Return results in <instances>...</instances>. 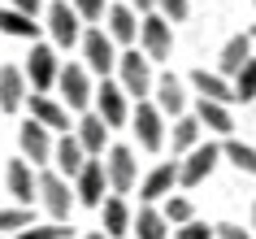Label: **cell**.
Returning a JSON list of instances; mask_svg holds the SVG:
<instances>
[{"mask_svg": "<svg viewBox=\"0 0 256 239\" xmlns=\"http://www.w3.org/2000/svg\"><path fill=\"white\" fill-rule=\"evenodd\" d=\"M156 14L170 18V22H187L191 5H187V0H156Z\"/></svg>", "mask_w": 256, "mask_h": 239, "instance_id": "35", "label": "cell"}, {"mask_svg": "<svg viewBox=\"0 0 256 239\" xmlns=\"http://www.w3.org/2000/svg\"><path fill=\"white\" fill-rule=\"evenodd\" d=\"M14 9H22V14H30V18H40L44 0H14Z\"/></svg>", "mask_w": 256, "mask_h": 239, "instance_id": "38", "label": "cell"}, {"mask_svg": "<svg viewBox=\"0 0 256 239\" xmlns=\"http://www.w3.org/2000/svg\"><path fill=\"white\" fill-rule=\"evenodd\" d=\"M18 239H74V230L66 222H48V226H22Z\"/></svg>", "mask_w": 256, "mask_h": 239, "instance_id": "31", "label": "cell"}, {"mask_svg": "<svg viewBox=\"0 0 256 239\" xmlns=\"http://www.w3.org/2000/svg\"><path fill=\"white\" fill-rule=\"evenodd\" d=\"M100 213H104V235L108 239L130 235V217H135V213L126 209V200H122V196H104V200H100Z\"/></svg>", "mask_w": 256, "mask_h": 239, "instance_id": "22", "label": "cell"}, {"mask_svg": "<svg viewBox=\"0 0 256 239\" xmlns=\"http://www.w3.org/2000/svg\"><path fill=\"white\" fill-rule=\"evenodd\" d=\"M200 131H204V126H200L196 113H178V118H174V152H178V157L200 144Z\"/></svg>", "mask_w": 256, "mask_h": 239, "instance_id": "28", "label": "cell"}, {"mask_svg": "<svg viewBox=\"0 0 256 239\" xmlns=\"http://www.w3.org/2000/svg\"><path fill=\"white\" fill-rule=\"evenodd\" d=\"M135 135H139V148L156 152V148L165 144V113L156 105H144V100H139V109H135Z\"/></svg>", "mask_w": 256, "mask_h": 239, "instance_id": "12", "label": "cell"}, {"mask_svg": "<svg viewBox=\"0 0 256 239\" xmlns=\"http://www.w3.org/2000/svg\"><path fill=\"white\" fill-rule=\"evenodd\" d=\"M191 83H196V92L208 96V100H222V105L239 100V96H234V87L226 83V74H208V70H196V74H191Z\"/></svg>", "mask_w": 256, "mask_h": 239, "instance_id": "23", "label": "cell"}, {"mask_svg": "<svg viewBox=\"0 0 256 239\" xmlns=\"http://www.w3.org/2000/svg\"><path fill=\"white\" fill-rule=\"evenodd\" d=\"M196 118H200V126H208L213 135H226L234 122H230V109L222 105V100H208V96H200V109H196Z\"/></svg>", "mask_w": 256, "mask_h": 239, "instance_id": "26", "label": "cell"}, {"mask_svg": "<svg viewBox=\"0 0 256 239\" xmlns=\"http://www.w3.org/2000/svg\"><path fill=\"white\" fill-rule=\"evenodd\" d=\"M174 22L161 14H144V22H139V44H144V53H148V61H165V57L174 53Z\"/></svg>", "mask_w": 256, "mask_h": 239, "instance_id": "3", "label": "cell"}, {"mask_svg": "<svg viewBox=\"0 0 256 239\" xmlns=\"http://www.w3.org/2000/svg\"><path fill=\"white\" fill-rule=\"evenodd\" d=\"M130 9H135V14H152V9H156V0H130Z\"/></svg>", "mask_w": 256, "mask_h": 239, "instance_id": "39", "label": "cell"}, {"mask_svg": "<svg viewBox=\"0 0 256 239\" xmlns=\"http://www.w3.org/2000/svg\"><path fill=\"white\" fill-rule=\"evenodd\" d=\"M26 105V70L4 66L0 70V113H14Z\"/></svg>", "mask_w": 256, "mask_h": 239, "instance_id": "16", "label": "cell"}, {"mask_svg": "<svg viewBox=\"0 0 256 239\" xmlns=\"http://www.w3.org/2000/svg\"><path fill=\"white\" fill-rule=\"evenodd\" d=\"M104 174H108V187L118 191V196H126L130 187L139 183V165H135V152L130 148H108V161H104Z\"/></svg>", "mask_w": 256, "mask_h": 239, "instance_id": "9", "label": "cell"}, {"mask_svg": "<svg viewBox=\"0 0 256 239\" xmlns=\"http://www.w3.org/2000/svg\"><path fill=\"white\" fill-rule=\"evenodd\" d=\"M252 40H256V31H252Z\"/></svg>", "mask_w": 256, "mask_h": 239, "instance_id": "42", "label": "cell"}, {"mask_svg": "<svg viewBox=\"0 0 256 239\" xmlns=\"http://www.w3.org/2000/svg\"><path fill=\"white\" fill-rule=\"evenodd\" d=\"M234 96L239 100H256V57H248L234 74Z\"/></svg>", "mask_w": 256, "mask_h": 239, "instance_id": "30", "label": "cell"}, {"mask_svg": "<svg viewBox=\"0 0 256 239\" xmlns=\"http://www.w3.org/2000/svg\"><path fill=\"white\" fill-rule=\"evenodd\" d=\"M82 161H87V152H82L78 135H61V139L52 144V165H56V174L74 178V174L82 170Z\"/></svg>", "mask_w": 256, "mask_h": 239, "instance_id": "18", "label": "cell"}, {"mask_svg": "<svg viewBox=\"0 0 256 239\" xmlns=\"http://www.w3.org/2000/svg\"><path fill=\"white\" fill-rule=\"evenodd\" d=\"M78 144L87 157H104V144H108V122L100 118V113H87V118L78 122Z\"/></svg>", "mask_w": 256, "mask_h": 239, "instance_id": "21", "label": "cell"}, {"mask_svg": "<svg viewBox=\"0 0 256 239\" xmlns=\"http://www.w3.org/2000/svg\"><path fill=\"white\" fill-rule=\"evenodd\" d=\"M48 35H52L56 48H74V44L82 40V18L74 5H66V0H52L48 5Z\"/></svg>", "mask_w": 256, "mask_h": 239, "instance_id": "4", "label": "cell"}, {"mask_svg": "<svg viewBox=\"0 0 256 239\" xmlns=\"http://www.w3.org/2000/svg\"><path fill=\"white\" fill-rule=\"evenodd\" d=\"M0 35H14V40H35L40 35V22L22 9H0Z\"/></svg>", "mask_w": 256, "mask_h": 239, "instance_id": "25", "label": "cell"}, {"mask_svg": "<svg viewBox=\"0 0 256 239\" xmlns=\"http://www.w3.org/2000/svg\"><path fill=\"white\" fill-rule=\"evenodd\" d=\"M78 239H104V235H100V230H87V235H78Z\"/></svg>", "mask_w": 256, "mask_h": 239, "instance_id": "40", "label": "cell"}, {"mask_svg": "<svg viewBox=\"0 0 256 239\" xmlns=\"http://www.w3.org/2000/svg\"><path fill=\"white\" fill-rule=\"evenodd\" d=\"M26 109H30V118L44 122L48 131H70V109H66V105H56L52 96H44V92L26 96Z\"/></svg>", "mask_w": 256, "mask_h": 239, "instance_id": "14", "label": "cell"}, {"mask_svg": "<svg viewBox=\"0 0 256 239\" xmlns=\"http://www.w3.org/2000/svg\"><path fill=\"white\" fill-rule=\"evenodd\" d=\"M92 100H96V113L108 122V131H113V126H126V118H130V105H126L122 83H108V79H104V87H100V92H92Z\"/></svg>", "mask_w": 256, "mask_h": 239, "instance_id": "11", "label": "cell"}, {"mask_svg": "<svg viewBox=\"0 0 256 239\" xmlns=\"http://www.w3.org/2000/svg\"><path fill=\"white\" fill-rule=\"evenodd\" d=\"M4 183H9V191H14V200L18 204H30L35 200V170H30V161L22 157V161H9V170H4Z\"/></svg>", "mask_w": 256, "mask_h": 239, "instance_id": "19", "label": "cell"}, {"mask_svg": "<svg viewBox=\"0 0 256 239\" xmlns=\"http://www.w3.org/2000/svg\"><path fill=\"white\" fill-rule=\"evenodd\" d=\"M130 235H139V239H170V222H165V213H156V209H139L135 217H130Z\"/></svg>", "mask_w": 256, "mask_h": 239, "instance_id": "24", "label": "cell"}, {"mask_svg": "<svg viewBox=\"0 0 256 239\" xmlns=\"http://www.w3.org/2000/svg\"><path fill=\"white\" fill-rule=\"evenodd\" d=\"M82 66H87V74H100V79H108L118 70V48H113L108 31H87L82 35Z\"/></svg>", "mask_w": 256, "mask_h": 239, "instance_id": "2", "label": "cell"}, {"mask_svg": "<svg viewBox=\"0 0 256 239\" xmlns=\"http://www.w3.org/2000/svg\"><path fill=\"white\" fill-rule=\"evenodd\" d=\"M222 157L234 165V170H243V174H256V148H248V144H239V139H226L222 144Z\"/></svg>", "mask_w": 256, "mask_h": 239, "instance_id": "29", "label": "cell"}, {"mask_svg": "<svg viewBox=\"0 0 256 239\" xmlns=\"http://www.w3.org/2000/svg\"><path fill=\"white\" fill-rule=\"evenodd\" d=\"M213 239H256V235H248V230L234 226V222H222V226H213Z\"/></svg>", "mask_w": 256, "mask_h": 239, "instance_id": "37", "label": "cell"}, {"mask_svg": "<svg viewBox=\"0 0 256 239\" xmlns=\"http://www.w3.org/2000/svg\"><path fill=\"white\" fill-rule=\"evenodd\" d=\"M56 87L66 96V109L70 113H82L92 105V83H87V66H66L56 70Z\"/></svg>", "mask_w": 256, "mask_h": 239, "instance_id": "8", "label": "cell"}, {"mask_svg": "<svg viewBox=\"0 0 256 239\" xmlns=\"http://www.w3.org/2000/svg\"><path fill=\"white\" fill-rule=\"evenodd\" d=\"M70 5L78 9L82 22H100V18H104V0H70Z\"/></svg>", "mask_w": 256, "mask_h": 239, "instance_id": "36", "label": "cell"}, {"mask_svg": "<svg viewBox=\"0 0 256 239\" xmlns=\"http://www.w3.org/2000/svg\"><path fill=\"white\" fill-rule=\"evenodd\" d=\"M22 226H30V204L0 209V235H4V230H22Z\"/></svg>", "mask_w": 256, "mask_h": 239, "instance_id": "33", "label": "cell"}, {"mask_svg": "<svg viewBox=\"0 0 256 239\" xmlns=\"http://www.w3.org/2000/svg\"><path fill=\"white\" fill-rule=\"evenodd\" d=\"M104 187H108L104 161H82V170L74 174V200H78V204H87V209H100Z\"/></svg>", "mask_w": 256, "mask_h": 239, "instance_id": "6", "label": "cell"}, {"mask_svg": "<svg viewBox=\"0 0 256 239\" xmlns=\"http://www.w3.org/2000/svg\"><path fill=\"white\" fill-rule=\"evenodd\" d=\"M222 161V148L217 144H196L187 152V161H178V183L182 187H200L208 174H213V165Z\"/></svg>", "mask_w": 256, "mask_h": 239, "instance_id": "5", "label": "cell"}, {"mask_svg": "<svg viewBox=\"0 0 256 239\" xmlns=\"http://www.w3.org/2000/svg\"><path fill=\"white\" fill-rule=\"evenodd\" d=\"M165 222H170V226H178V222H187V217H191V200L187 196H174V191H170V196H165Z\"/></svg>", "mask_w": 256, "mask_h": 239, "instance_id": "32", "label": "cell"}, {"mask_svg": "<svg viewBox=\"0 0 256 239\" xmlns=\"http://www.w3.org/2000/svg\"><path fill=\"white\" fill-rule=\"evenodd\" d=\"M156 109H161L165 118L187 113V92H182V83H178L174 74H161V79H156Z\"/></svg>", "mask_w": 256, "mask_h": 239, "instance_id": "20", "label": "cell"}, {"mask_svg": "<svg viewBox=\"0 0 256 239\" xmlns=\"http://www.w3.org/2000/svg\"><path fill=\"white\" fill-rule=\"evenodd\" d=\"M248 57H252V35H234V40H226L217 66H222V74H239V66L248 61Z\"/></svg>", "mask_w": 256, "mask_h": 239, "instance_id": "27", "label": "cell"}, {"mask_svg": "<svg viewBox=\"0 0 256 239\" xmlns=\"http://www.w3.org/2000/svg\"><path fill=\"white\" fill-rule=\"evenodd\" d=\"M108 22V35H113V44H122V48H130V44L139 40V14L130 9V5H113L104 14Z\"/></svg>", "mask_w": 256, "mask_h": 239, "instance_id": "15", "label": "cell"}, {"mask_svg": "<svg viewBox=\"0 0 256 239\" xmlns=\"http://www.w3.org/2000/svg\"><path fill=\"white\" fill-rule=\"evenodd\" d=\"M252 226H256V209H252Z\"/></svg>", "mask_w": 256, "mask_h": 239, "instance_id": "41", "label": "cell"}, {"mask_svg": "<svg viewBox=\"0 0 256 239\" xmlns=\"http://www.w3.org/2000/svg\"><path fill=\"white\" fill-rule=\"evenodd\" d=\"M174 239H213V226H208V222H196V217H187V222H178Z\"/></svg>", "mask_w": 256, "mask_h": 239, "instance_id": "34", "label": "cell"}, {"mask_svg": "<svg viewBox=\"0 0 256 239\" xmlns=\"http://www.w3.org/2000/svg\"><path fill=\"white\" fill-rule=\"evenodd\" d=\"M40 200H44V209L52 213V222H66V217H70V204H74L70 178H66V174H56V170H48L40 178Z\"/></svg>", "mask_w": 256, "mask_h": 239, "instance_id": "7", "label": "cell"}, {"mask_svg": "<svg viewBox=\"0 0 256 239\" xmlns=\"http://www.w3.org/2000/svg\"><path fill=\"white\" fill-rule=\"evenodd\" d=\"M18 144H22V157L35 161V165H48L52 161V131L44 126V122H22V131H18Z\"/></svg>", "mask_w": 256, "mask_h": 239, "instance_id": "10", "label": "cell"}, {"mask_svg": "<svg viewBox=\"0 0 256 239\" xmlns=\"http://www.w3.org/2000/svg\"><path fill=\"white\" fill-rule=\"evenodd\" d=\"M252 5H256V0H252Z\"/></svg>", "mask_w": 256, "mask_h": 239, "instance_id": "43", "label": "cell"}, {"mask_svg": "<svg viewBox=\"0 0 256 239\" xmlns=\"http://www.w3.org/2000/svg\"><path fill=\"white\" fill-rule=\"evenodd\" d=\"M174 183H178V161H161V165L139 183V200H148V204L152 200H165L174 191Z\"/></svg>", "mask_w": 256, "mask_h": 239, "instance_id": "17", "label": "cell"}, {"mask_svg": "<svg viewBox=\"0 0 256 239\" xmlns=\"http://www.w3.org/2000/svg\"><path fill=\"white\" fill-rule=\"evenodd\" d=\"M118 83L126 96H144L152 92V66H148V53H139V48H126L118 53Z\"/></svg>", "mask_w": 256, "mask_h": 239, "instance_id": "1", "label": "cell"}, {"mask_svg": "<svg viewBox=\"0 0 256 239\" xmlns=\"http://www.w3.org/2000/svg\"><path fill=\"white\" fill-rule=\"evenodd\" d=\"M56 53L52 48H48V44H35V53L26 57V83L30 87H35V92H48V87H52L56 83Z\"/></svg>", "mask_w": 256, "mask_h": 239, "instance_id": "13", "label": "cell"}]
</instances>
